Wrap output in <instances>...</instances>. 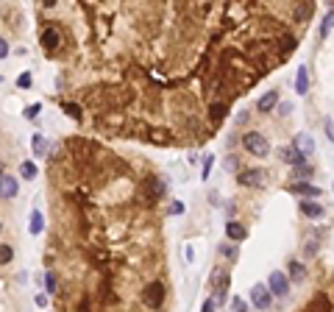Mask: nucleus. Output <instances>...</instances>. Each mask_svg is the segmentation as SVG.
I'll return each instance as SVG.
<instances>
[{
    "mask_svg": "<svg viewBox=\"0 0 334 312\" xmlns=\"http://www.w3.org/2000/svg\"><path fill=\"white\" fill-rule=\"evenodd\" d=\"M242 148L248 151L251 156H257V159H265L270 154V142L262 131H248L245 137H242Z\"/></svg>",
    "mask_w": 334,
    "mask_h": 312,
    "instance_id": "1",
    "label": "nucleus"
},
{
    "mask_svg": "<svg viewBox=\"0 0 334 312\" xmlns=\"http://www.w3.org/2000/svg\"><path fill=\"white\" fill-rule=\"evenodd\" d=\"M267 290H270L273 298H287L290 295V279H287V273L284 270H273L270 279H267Z\"/></svg>",
    "mask_w": 334,
    "mask_h": 312,
    "instance_id": "2",
    "label": "nucleus"
},
{
    "mask_svg": "<svg viewBox=\"0 0 334 312\" xmlns=\"http://www.w3.org/2000/svg\"><path fill=\"white\" fill-rule=\"evenodd\" d=\"M142 301H145V307H151V310H159L164 304V285L162 282H151V285L145 287V293H142Z\"/></svg>",
    "mask_w": 334,
    "mask_h": 312,
    "instance_id": "3",
    "label": "nucleus"
},
{
    "mask_svg": "<svg viewBox=\"0 0 334 312\" xmlns=\"http://www.w3.org/2000/svg\"><path fill=\"white\" fill-rule=\"evenodd\" d=\"M251 304L257 307V310H270V304H273V295L267 290V285H254L251 287Z\"/></svg>",
    "mask_w": 334,
    "mask_h": 312,
    "instance_id": "4",
    "label": "nucleus"
},
{
    "mask_svg": "<svg viewBox=\"0 0 334 312\" xmlns=\"http://www.w3.org/2000/svg\"><path fill=\"white\" fill-rule=\"evenodd\" d=\"M292 148H295V151H298V154L304 156L307 162L315 156V139L309 137V134H295V142H292Z\"/></svg>",
    "mask_w": 334,
    "mask_h": 312,
    "instance_id": "5",
    "label": "nucleus"
},
{
    "mask_svg": "<svg viewBox=\"0 0 334 312\" xmlns=\"http://www.w3.org/2000/svg\"><path fill=\"white\" fill-rule=\"evenodd\" d=\"M17 192H20V182H17V179H14V176H3V173H0V198L11 201Z\"/></svg>",
    "mask_w": 334,
    "mask_h": 312,
    "instance_id": "6",
    "label": "nucleus"
},
{
    "mask_svg": "<svg viewBox=\"0 0 334 312\" xmlns=\"http://www.w3.org/2000/svg\"><path fill=\"white\" fill-rule=\"evenodd\" d=\"M237 182H240L242 187H262V184H265V173L257 170V167H251V170H242V173L237 176Z\"/></svg>",
    "mask_w": 334,
    "mask_h": 312,
    "instance_id": "7",
    "label": "nucleus"
},
{
    "mask_svg": "<svg viewBox=\"0 0 334 312\" xmlns=\"http://www.w3.org/2000/svg\"><path fill=\"white\" fill-rule=\"evenodd\" d=\"M226 237H229V243H242V240H248V229L240 220H229L226 223Z\"/></svg>",
    "mask_w": 334,
    "mask_h": 312,
    "instance_id": "8",
    "label": "nucleus"
},
{
    "mask_svg": "<svg viewBox=\"0 0 334 312\" xmlns=\"http://www.w3.org/2000/svg\"><path fill=\"white\" fill-rule=\"evenodd\" d=\"M279 159H282V162H287V165H292V167L307 165V159H304V156H301L292 145H282V148H279Z\"/></svg>",
    "mask_w": 334,
    "mask_h": 312,
    "instance_id": "9",
    "label": "nucleus"
},
{
    "mask_svg": "<svg viewBox=\"0 0 334 312\" xmlns=\"http://www.w3.org/2000/svg\"><path fill=\"white\" fill-rule=\"evenodd\" d=\"M298 207H301V215L312 217V220H317V217L326 215V207L320 204V201H301Z\"/></svg>",
    "mask_w": 334,
    "mask_h": 312,
    "instance_id": "10",
    "label": "nucleus"
},
{
    "mask_svg": "<svg viewBox=\"0 0 334 312\" xmlns=\"http://www.w3.org/2000/svg\"><path fill=\"white\" fill-rule=\"evenodd\" d=\"M214 304L226 301V293H229V270H220L217 276H214Z\"/></svg>",
    "mask_w": 334,
    "mask_h": 312,
    "instance_id": "11",
    "label": "nucleus"
},
{
    "mask_svg": "<svg viewBox=\"0 0 334 312\" xmlns=\"http://www.w3.org/2000/svg\"><path fill=\"white\" fill-rule=\"evenodd\" d=\"M276 106H279V92H276V89H270V92H265V95L257 101V112L267 114V112H273Z\"/></svg>",
    "mask_w": 334,
    "mask_h": 312,
    "instance_id": "12",
    "label": "nucleus"
},
{
    "mask_svg": "<svg viewBox=\"0 0 334 312\" xmlns=\"http://www.w3.org/2000/svg\"><path fill=\"white\" fill-rule=\"evenodd\" d=\"M290 192H295V195H304L307 201H317V195H320V187H315V184H307V182H298L292 184Z\"/></svg>",
    "mask_w": 334,
    "mask_h": 312,
    "instance_id": "13",
    "label": "nucleus"
},
{
    "mask_svg": "<svg viewBox=\"0 0 334 312\" xmlns=\"http://www.w3.org/2000/svg\"><path fill=\"white\" fill-rule=\"evenodd\" d=\"M295 92L298 95H307L309 92V70L301 64L298 67V73H295Z\"/></svg>",
    "mask_w": 334,
    "mask_h": 312,
    "instance_id": "14",
    "label": "nucleus"
},
{
    "mask_svg": "<svg viewBox=\"0 0 334 312\" xmlns=\"http://www.w3.org/2000/svg\"><path fill=\"white\" fill-rule=\"evenodd\" d=\"M59 42H61V36H59V31H56V28H45V31H42V48L56 51V48H59Z\"/></svg>",
    "mask_w": 334,
    "mask_h": 312,
    "instance_id": "15",
    "label": "nucleus"
},
{
    "mask_svg": "<svg viewBox=\"0 0 334 312\" xmlns=\"http://www.w3.org/2000/svg\"><path fill=\"white\" fill-rule=\"evenodd\" d=\"M287 270H290V273H287V279H290V282H304V279H307V268H304L298 260H290Z\"/></svg>",
    "mask_w": 334,
    "mask_h": 312,
    "instance_id": "16",
    "label": "nucleus"
},
{
    "mask_svg": "<svg viewBox=\"0 0 334 312\" xmlns=\"http://www.w3.org/2000/svg\"><path fill=\"white\" fill-rule=\"evenodd\" d=\"M42 229H45V217H42L39 209H34L31 217H28V232H31V234H42Z\"/></svg>",
    "mask_w": 334,
    "mask_h": 312,
    "instance_id": "17",
    "label": "nucleus"
},
{
    "mask_svg": "<svg viewBox=\"0 0 334 312\" xmlns=\"http://www.w3.org/2000/svg\"><path fill=\"white\" fill-rule=\"evenodd\" d=\"M312 173H315V170H312V165H298V167H292V182H301V179L307 182V179H312Z\"/></svg>",
    "mask_w": 334,
    "mask_h": 312,
    "instance_id": "18",
    "label": "nucleus"
},
{
    "mask_svg": "<svg viewBox=\"0 0 334 312\" xmlns=\"http://www.w3.org/2000/svg\"><path fill=\"white\" fill-rule=\"evenodd\" d=\"M226 114H229V106H226V104H212V106H209V117H212L214 123H220Z\"/></svg>",
    "mask_w": 334,
    "mask_h": 312,
    "instance_id": "19",
    "label": "nucleus"
},
{
    "mask_svg": "<svg viewBox=\"0 0 334 312\" xmlns=\"http://www.w3.org/2000/svg\"><path fill=\"white\" fill-rule=\"evenodd\" d=\"M20 176H23L26 182L36 179V165H34V162H23V165H20Z\"/></svg>",
    "mask_w": 334,
    "mask_h": 312,
    "instance_id": "20",
    "label": "nucleus"
},
{
    "mask_svg": "<svg viewBox=\"0 0 334 312\" xmlns=\"http://www.w3.org/2000/svg\"><path fill=\"white\" fill-rule=\"evenodd\" d=\"M31 148H34L36 156L45 154V148H48V145H45V137H42V134H34V137H31Z\"/></svg>",
    "mask_w": 334,
    "mask_h": 312,
    "instance_id": "21",
    "label": "nucleus"
},
{
    "mask_svg": "<svg viewBox=\"0 0 334 312\" xmlns=\"http://www.w3.org/2000/svg\"><path fill=\"white\" fill-rule=\"evenodd\" d=\"M332 23H334V9L323 17V26H320V39H326V36H329V31H332Z\"/></svg>",
    "mask_w": 334,
    "mask_h": 312,
    "instance_id": "22",
    "label": "nucleus"
},
{
    "mask_svg": "<svg viewBox=\"0 0 334 312\" xmlns=\"http://www.w3.org/2000/svg\"><path fill=\"white\" fill-rule=\"evenodd\" d=\"M11 257H14V248H11V245H3V243H0V265L11 262Z\"/></svg>",
    "mask_w": 334,
    "mask_h": 312,
    "instance_id": "23",
    "label": "nucleus"
},
{
    "mask_svg": "<svg viewBox=\"0 0 334 312\" xmlns=\"http://www.w3.org/2000/svg\"><path fill=\"white\" fill-rule=\"evenodd\" d=\"M64 112H67V117H73V120H81V106H76V104H64Z\"/></svg>",
    "mask_w": 334,
    "mask_h": 312,
    "instance_id": "24",
    "label": "nucleus"
},
{
    "mask_svg": "<svg viewBox=\"0 0 334 312\" xmlns=\"http://www.w3.org/2000/svg\"><path fill=\"white\" fill-rule=\"evenodd\" d=\"M231 312H248V304L242 301L240 295H234L231 298Z\"/></svg>",
    "mask_w": 334,
    "mask_h": 312,
    "instance_id": "25",
    "label": "nucleus"
},
{
    "mask_svg": "<svg viewBox=\"0 0 334 312\" xmlns=\"http://www.w3.org/2000/svg\"><path fill=\"white\" fill-rule=\"evenodd\" d=\"M220 254H223V257H229V260H237V248H234L231 243H223L220 245Z\"/></svg>",
    "mask_w": 334,
    "mask_h": 312,
    "instance_id": "26",
    "label": "nucleus"
},
{
    "mask_svg": "<svg viewBox=\"0 0 334 312\" xmlns=\"http://www.w3.org/2000/svg\"><path fill=\"white\" fill-rule=\"evenodd\" d=\"M45 287H48V293H51V295H56V276H53L51 270L45 273Z\"/></svg>",
    "mask_w": 334,
    "mask_h": 312,
    "instance_id": "27",
    "label": "nucleus"
},
{
    "mask_svg": "<svg viewBox=\"0 0 334 312\" xmlns=\"http://www.w3.org/2000/svg\"><path fill=\"white\" fill-rule=\"evenodd\" d=\"M212 165H214V156H204V170H201V176H204V179H209Z\"/></svg>",
    "mask_w": 334,
    "mask_h": 312,
    "instance_id": "28",
    "label": "nucleus"
},
{
    "mask_svg": "<svg viewBox=\"0 0 334 312\" xmlns=\"http://www.w3.org/2000/svg\"><path fill=\"white\" fill-rule=\"evenodd\" d=\"M39 112H42V106H39V104H34V106H26V117H28V120H34V117H36V114H39Z\"/></svg>",
    "mask_w": 334,
    "mask_h": 312,
    "instance_id": "29",
    "label": "nucleus"
},
{
    "mask_svg": "<svg viewBox=\"0 0 334 312\" xmlns=\"http://www.w3.org/2000/svg\"><path fill=\"white\" fill-rule=\"evenodd\" d=\"M17 87H20V89H28V87H31V73H23V76L17 78Z\"/></svg>",
    "mask_w": 334,
    "mask_h": 312,
    "instance_id": "30",
    "label": "nucleus"
},
{
    "mask_svg": "<svg viewBox=\"0 0 334 312\" xmlns=\"http://www.w3.org/2000/svg\"><path fill=\"white\" fill-rule=\"evenodd\" d=\"M290 112H292V104H290V101H282V104H279V114H282V117H287Z\"/></svg>",
    "mask_w": 334,
    "mask_h": 312,
    "instance_id": "31",
    "label": "nucleus"
},
{
    "mask_svg": "<svg viewBox=\"0 0 334 312\" xmlns=\"http://www.w3.org/2000/svg\"><path fill=\"white\" fill-rule=\"evenodd\" d=\"M304 254H307V257H315L317 254V240H309L307 248H304Z\"/></svg>",
    "mask_w": 334,
    "mask_h": 312,
    "instance_id": "32",
    "label": "nucleus"
},
{
    "mask_svg": "<svg viewBox=\"0 0 334 312\" xmlns=\"http://www.w3.org/2000/svg\"><path fill=\"white\" fill-rule=\"evenodd\" d=\"M284 51H287V53H290V51H295V36H292V34H287V36H284Z\"/></svg>",
    "mask_w": 334,
    "mask_h": 312,
    "instance_id": "33",
    "label": "nucleus"
},
{
    "mask_svg": "<svg viewBox=\"0 0 334 312\" xmlns=\"http://www.w3.org/2000/svg\"><path fill=\"white\" fill-rule=\"evenodd\" d=\"M167 212H170V215H181V212H184V204H181V201H173Z\"/></svg>",
    "mask_w": 334,
    "mask_h": 312,
    "instance_id": "34",
    "label": "nucleus"
},
{
    "mask_svg": "<svg viewBox=\"0 0 334 312\" xmlns=\"http://www.w3.org/2000/svg\"><path fill=\"white\" fill-rule=\"evenodd\" d=\"M6 56H9V42L0 36V59H6Z\"/></svg>",
    "mask_w": 334,
    "mask_h": 312,
    "instance_id": "35",
    "label": "nucleus"
},
{
    "mask_svg": "<svg viewBox=\"0 0 334 312\" xmlns=\"http://www.w3.org/2000/svg\"><path fill=\"white\" fill-rule=\"evenodd\" d=\"M201 312H214V301H212V298H206V301H204V307H201Z\"/></svg>",
    "mask_w": 334,
    "mask_h": 312,
    "instance_id": "36",
    "label": "nucleus"
},
{
    "mask_svg": "<svg viewBox=\"0 0 334 312\" xmlns=\"http://www.w3.org/2000/svg\"><path fill=\"white\" fill-rule=\"evenodd\" d=\"M184 260L192 262V260H195V251H192V248H187V251H184Z\"/></svg>",
    "mask_w": 334,
    "mask_h": 312,
    "instance_id": "37",
    "label": "nucleus"
},
{
    "mask_svg": "<svg viewBox=\"0 0 334 312\" xmlns=\"http://www.w3.org/2000/svg\"><path fill=\"white\" fill-rule=\"evenodd\" d=\"M237 167H240V162H237V156H234V159H229V170H237Z\"/></svg>",
    "mask_w": 334,
    "mask_h": 312,
    "instance_id": "38",
    "label": "nucleus"
},
{
    "mask_svg": "<svg viewBox=\"0 0 334 312\" xmlns=\"http://www.w3.org/2000/svg\"><path fill=\"white\" fill-rule=\"evenodd\" d=\"M0 232H3V223H0Z\"/></svg>",
    "mask_w": 334,
    "mask_h": 312,
    "instance_id": "39",
    "label": "nucleus"
},
{
    "mask_svg": "<svg viewBox=\"0 0 334 312\" xmlns=\"http://www.w3.org/2000/svg\"><path fill=\"white\" fill-rule=\"evenodd\" d=\"M332 190H334V184H332Z\"/></svg>",
    "mask_w": 334,
    "mask_h": 312,
    "instance_id": "40",
    "label": "nucleus"
}]
</instances>
